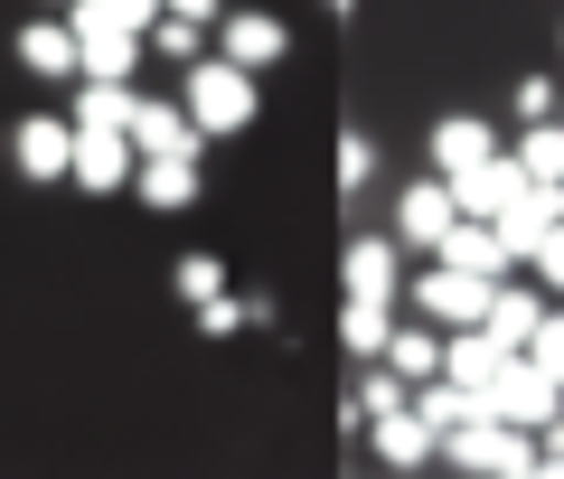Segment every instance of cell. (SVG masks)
Returning <instances> with one entry per match:
<instances>
[{
  "label": "cell",
  "instance_id": "cell-13",
  "mask_svg": "<svg viewBox=\"0 0 564 479\" xmlns=\"http://www.w3.org/2000/svg\"><path fill=\"white\" fill-rule=\"evenodd\" d=\"M508 358H518V348H508V339H489L480 319H462V329H443V377H452V385H470V395H480V385L499 377Z\"/></svg>",
  "mask_w": 564,
  "mask_h": 479
},
{
  "label": "cell",
  "instance_id": "cell-8",
  "mask_svg": "<svg viewBox=\"0 0 564 479\" xmlns=\"http://www.w3.org/2000/svg\"><path fill=\"white\" fill-rule=\"evenodd\" d=\"M66 141H76L66 113H20L10 122V170H20L29 188H57L66 179Z\"/></svg>",
  "mask_w": 564,
  "mask_h": 479
},
{
  "label": "cell",
  "instance_id": "cell-12",
  "mask_svg": "<svg viewBox=\"0 0 564 479\" xmlns=\"http://www.w3.org/2000/svg\"><path fill=\"white\" fill-rule=\"evenodd\" d=\"M367 451H377L386 470H423V460L443 451V433H433V423H423L414 404H395V414H377V423H367Z\"/></svg>",
  "mask_w": 564,
  "mask_h": 479
},
{
  "label": "cell",
  "instance_id": "cell-24",
  "mask_svg": "<svg viewBox=\"0 0 564 479\" xmlns=\"http://www.w3.org/2000/svg\"><path fill=\"white\" fill-rule=\"evenodd\" d=\"M170 292L198 311V301H217V292H226V263H217V254H180V263H170Z\"/></svg>",
  "mask_w": 564,
  "mask_h": 479
},
{
  "label": "cell",
  "instance_id": "cell-27",
  "mask_svg": "<svg viewBox=\"0 0 564 479\" xmlns=\"http://www.w3.org/2000/svg\"><path fill=\"white\" fill-rule=\"evenodd\" d=\"M555 95H564L555 76H518V95H508V113H518V122H545V113H555Z\"/></svg>",
  "mask_w": 564,
  "mask_h": 479
},
{
  "label": "cell",
  "instance_id": "cell-22",
  "mask_svg": "<svg viewBox=\"0 0 564 479\" xmlns=\"http://www.w3.org/2000/svg\"><path fill=\"white\" fill-rule=\"evenodd\" d=\"M141 57H161V66H188V57H207V29H198V20H170V10H161V20L141 29Z\"/></svg>",
  "mask_w": 564,
  "mask_h": 479
},
{
  "label": "cell",
  "instance_id": "cell-2",
  "mask_svg": "<svg viewBox=\"0 0 564 479\" xmlns=\"http://www.w3.org/2000/svg\"><path fill=\"white\" fill-rule=\"evenodd\" d=\"M433 460H452V470H470V479H536V433H518V423H499V414H462Z\"/></svg>",
  "mask_w": 564,
  "mask_h": 479
},
{
  "label": "cell",
  "instance_id": "cell-11",
  "mask_svg": "<svg viewBox=\"0 0 564 479\" xmlns=\"http://www.w3.org/2000/svg\"><path fill=\"white\" fill-rule=\"evenodd\" d=\"M518 160L508 151H489V160H470V170H452V217H499L508 198H518Z\"/></svg>",
  "mask_w": 564,
  "mask_h": 479
},
{
  "label": "cell",
  "instance_id": "cell-23",
  "mask_svg": "<svg viewBox=\"0 0 564 479\" xmlns=\"http://www.w3.org/2000/svg\"><path fill=\"white\" fill-rule=\"evenodd\" d=\"M518 273H527V282H536V292H545V301H564V217H555V226H545V236H536V244H527V263H518Z\"/></svg>",
  "mask_w": 564,
  "mask_h": 479
},
{
  "label": "cell",
  "instance_id": "cell-7",
  "mask_svg": "<svg viewBox=\"0 0 564 479\" xmlns=\"http://www.w3.org/2000/svg\"><path fill=\"white\" fill-rule=\"evenodd\" d=\"M404 301H414V319H433V329H462V319L489 311V282L462 273V263H433V273H404Z\"/></svg>",
  "mask_w": 564,
  "mask_h": 479
},
{
  "label": "cell",
  "instance_id": "cell-31",
  "mask_svg": "<svg viewBox=\"0 0 564 479\" xmlns=\"http://www.w3.org/2000/svg\"><path fill=\"white\" fill-rule=\"evenodd\" d=\"M321 10H329V20H348V10H358V0H321Z\"/></svg>",
  "mask_w": 564,
  "mask_h": 479
},
{
  "label": "cell",
  "instance_id": "cell-4",
  "mask_svg": "<svg viewBox=\"0 0 564 479\" xmlns=\"http://www.w3.org/2000/svg\"><path fill=\"white\" fill-rule=\"evenodd\" d=\"M207 47H217L226 66H245V76H273V66L292 57V29H282L273 10H217V29H207Z\"/></svg>",
  "mask_w": 564,
  "mask_h": 479
},
{
  "label": "cell",
  "instance_id": "cell-26",
  "mask_svg": "<svg viewBox=\"0 0 564 479\" xmlns=\"http://www.w3.org/2000/svg\"><path fill=\"white\" fill-rule=\"evenodd\" d=\"M518 358H527V367H545V377L564 385V301L536 319V329H527V348H518Z\"/></svg>",
  "mask_w": 564,
  "mask_h": 479
},
{
  "label": "cell",
  "instance_id": "cell-18",
  "mask_svg": "<svg viewBox=\"0 0 564 479\" xmlns=\"http://www.w3.org/2000/svg\"><path fill=\"white\" fill-rule=\"evenodd\" d=\"M386 367H395L404 385L414 377H433V367H443V329H433V319H395V329H386V348H377Z\"/></svg>",
  "mask_w": 564,
  "mask_h": 479
},
{
  "label": "cell",
  "instance_id": "cell-20",
  "mask_svg": "<svg viewBox=\"0 0 564 479\" xmlns=\"http://www.w3.org/2000/svg\"><path fill=\"white\" fill-rule=\"evenodd\" d=\"M66 122H85V132H122V122H132V85L76 76V113H66Z\"/></svg>",
  "mask_w": 564,
  "mask_h": 479
},
{
  "label": "cell",
  "instance_id": "cell-28",
  "mask_svg": "<svg viewBox=\"0 0 564 479\" xmlns=\"http://www.w3.org/2000/svg\"><path fill=\"white\" fill-rule=\"evenodd\" d=\"M236 329H245V301H236V292L198 301V339H236Z\"/></svg>",
  "mask_w": 564,
  "mask_h": 479
},
{
  "label": "cell",
  "instance_id": "cell-10",
  "mask_svg": "<svg viewBox=\"0 0 564 479\" xmlns=\"http://www.w3.org/2000/svg\"><path fill=\"white\" fill-rule=\"evenodd\" d=\"M339 282H348L358 301H395V292H404V244H395V236H348Z\"/></svg>",
  "mask_w": 564,
  "mask_h": 479
},
{
  "label": "cell",
  "instance_id": "cell-33",
  "mask_svg": "<svg viewBox=\"0 0 564 479\" xmlns=\"http://www.w3.org/2000/svg\"><path fill=\"white\" fill-rule=\"evenodd\" d=\"M555 122H564V95H555Z\"/></svg>",
  "mask_w": 564,
  "mask_h": 479
},
{
  "label": "cell",
  "instance_id": "cell-14",
  "mask_svg": "<svg viewBox=\"0 0 564 479\" xmlns=\"http://www.w3.org/2000/svg\"><path fill=\"white\" fill-rule=\"evenodd\" d=\"M433 263H462V273H480V282L518 273V263H508V244H499V226H489V217H452V226H443V244H433Z\"/></svg>",
  "mask_w": 564,
  "mask_h": 479
},
{
  "label": "cell",
  "instance_id": "cell-34",
  "mask_svg": "<svg viewBox=\"0 0 564 479\" xmlns=\"http://www.w3.org/2000/svg\"><path fill=\"white\" fill-rule=\"evenodd\" d=\"M555 47H564V39H555Z\"/></svg>",
  "mask_w": 564,
  "mask_h": 479
},
{
  "label": "cell",
  "instance_id": "cell-25",
  "mask_svg": "<svg viewBox=\"0 0 564 479\" xmlns=\"http://www.w3.org/2000/svg\"><path fill=\"white\" fill-rule=\"evenodd\" d=\"M377 188V132H348L339 141V198H367Z\"/></svg>",
  "mask_w": 564,
  "mask_h": 479
},
{
  "label": "cell",
  "instance_id": "cell-15",
  "mask_svg": "<svg viewBox=\"0 0 564 479\" xmlns=\"http://www.w3.org/2000/svg\"><path fill=\"white\" fill-rule=\"evenodd\" d=\"M132 198L161 207V217H188L207 198V179H198V160H132Z\"/></svg>",
  "mask_w": 564,
  "mask_h": 479
},
{
  "label": "cell",
  "instance_id": "cell-29",
  "mask_svg": "<svg viewBox=\"0 0 564 479\" xmlns=\"http://www.w3.org/2000/svg\"><path fill=\"white\" fill-rule=\"evenodd\" d=\"M536 470H564V414L536 423Z\"/></svg>",
  "mask_w": 564,
  "mask_h": 479
},
{
  "label": "cell",
  "instance_id": "cell-17",
  "mask_svg": "<svg viewBox=\"0 0 564 479\" xmlns=\"http://www.w3.org/2000/svg\"><path fill=\"white\" fill-rule=\"evenodd\" d=\"M423 151H433V170L452 179V170H470V160H489V151H499V132H489V122H470V113H443Z\"/></svg>",
  "mask_w": 564,
  "mask_h": 479
},
{
  "label": "cell",
  "instance_id": "cell-16",
  "mask_svg": "<svg viewBox=\"0 0 564 479\" xmlns=\"http://www.w3.org/2000/svg\"><path fill=\"white\" fill-rule=\"evenodd\" d=\"M10 47H20V66H29V76H47V85H76V29H66V10L29 20Z\"/></svg>",
  "mask_w": 564,
  "mask_h": 479
},
{
  "label": "cell",
  "instance_id": "cell-3",
  "mask_svg": "<svg viewBox=\"0 0 564 479\" xmlns=\"http://www.w3.org/2000/svg\"><path fill=\"white\" fill-rule=\"evenodd\" d=\"M480 414H499V423H518V433H536V423H555V414H564V385L545 377V367L508 358L499 377L480 385Z\"/></svg>",
  "mask_w": 564,
  "mask_h": 479
},
{
  "label": "cell",
  "instance_id": "cell-6",
  "mask_svg": "<svg viewBox=\"0 0 564 479\" xmlns=\"http://www.w3.org/2000/svg\"><path fill=\"white\" fill-rule=\"evenodd\" d=\"M443 226H452V179H443V170H423V179L395 188V207H386V236H395L404 254H433V244H443Z\"/></svg>",
  "mask_w": 564,
  "mask_h": 479
},
{
  "label": "cell",
  "instance_id": "cell-21",
  "mask_svg": "<svg viewBox=\"0 0 564 479\" xmlns=\"http://www.w3.org/2000/svg\"><path fill=\"white\" fill-rule=\"evenodd\" d=\"M527 170V179H564V122L545 113V122H518V151H508Z\"/></svg>",
  "mask_w": 564,
  "mask_h": 479
},
{
  "label": "cell",
  "instance_id": "cell-19",
  "mask_svg": "<svg viewBox=\"0 0 564 479\" xmlns=\"http://www.w3.org/2000/svg\"><path fill=\"white\" fill-rule=\"evenodd\" d=\"M386 329H395V301H358V292H348L339 301V348H348V358H377V348H386Z\"/></svg>",
  "mask_w": 564,
  "mask_h": 479
},
{
  "label": "cell",
  "instance_id": "cell-9",
  "mask_svg": "<svg viewBox=\"0 0 564 479\" xmlns=\"http://www.w3.org/2000/svg\"><path fill=\"white\" fill-rule=\"evenodd\" d=\"M66 179H76L85 198H122V188H132V141H122V132H85V122H76V141H66Z\"/></svg>",
  "mask_w": 564,
  "mask_h": 479
},
{
  "label": "cell",
  "instance_id": "cell-5",
  "mask_svg": "<svg viewBox=\"0 0 564 479\" xmlns=\"http://www.w3.org/2000/svg\"><path fill=\"white\" fill-rule=\"evenodd\" d=\"M122 141H132V160H198V122L180 113V95H141L132 85V122H122Z\"/></svg>",
  "mask_w": 564,
  "mask_h": 479
},
{
  "label": "cell",
  "instance_id": "cell-32",
  "mask_svg": "<svg viewBox=\"0 0 564 479\" xmlns=\"http://www.w3.org/2000/svg\"><path fill=\"white\" fill-rule=\"evenodd\" d=\"M47 10H76V0H47Z\"/></svg>",
  "mask_w": 564,
  "mask_h": 479
},
{
  "label": "cell",
  "instance_id": "cell-30",
  "mask_svg": "<svg viewBox=\"0 0 564 479\" xmlns=\"http://www.w3.org/2000/svg\"><path fill=\"white\" fill-rule=\"evenodd\" d=\"M161 10H170V20H198V29H217V10H226V0H161Z\"/></svg>",
  "mask_w": 564,
  "mask_h": 479
},
{
  "label": "cell",
  "instance_id": "cell-1",
  "mask_svg": "<svg viewBox=\"0 0 564 479\" xmlns=\"http://www.w3.org/2000/svg\"><path fill=\"white\" fill-rule=\"evenodd\" d=\"M254 104H263L254 76H245V66H226L217 47L180 66V113L198 122V141H236V132H254Z\"/></svg>",
  "mask_w": 564,
  "mask_h": 479
}]
</instances>
